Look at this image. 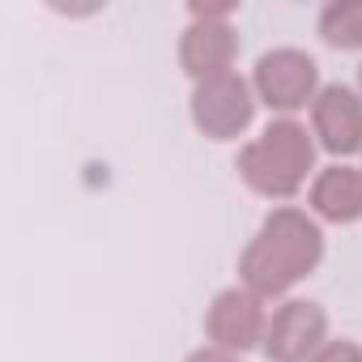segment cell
<instances>
[{
  "mask_svg": "<svg viewBox=\"0 0 362 362\" xmlns=\"http://www.w3.org/2000/svg\"><path fill=\"white\" fill-rule=\"evenodd\" d=\"M328 341V311L311 298H286L264 328V358L269 362H307Z\"/></svg>",
  "mask_w": 362,
  "mask_h": 362,
  "instance_id": "8992f818",
  "label": "cell"
},
{
  "mask_svg": "<svg viewBox=\"0 0 362 362\" xmlns=\"http://www.w3.org/2000/svg\"><path fill=\"white\" fill-rule=\"evenodd\" d=\"M315 30L332 52H362V0H332V5H324Z\"/></svg>",
  "mask_w": 362,
  "mask_h": 362,
  "instance_id": "30bf717a",
  "label": "cell"
},
{
  "mask_svg": "<svg viewBox=\"0 0 362 362\" xmlns=\"http://www.w3.org/2000/svg\"><path fill=\"white\" fill-rule=\"evenodd\" d=\"M252 90H256V103L277 111L281 119H290L294 111L311 107L315 94L324 90L320 86V64L298 52V47H273L256 60L252 69Z\"/></svg>",
  "mask_w": 362,
  "mask_h": 362,
  "instance_id": "3957f363",
  "label": "cell"
},
{
  "mask_svg": "<svg viewBox=\"0 0 362 362\" xmlns=\"http://www.w3.org/2000/svg\"><path fill=\"white\" fill-rule=\"evenodd\" d=\"M239 56V35L230 22H188L184 39H179V64L192 81H209L222 73H235Z\"/></svg>",
  "mask_w": 362,
  "mask_h": 362,
  "instance_id": "ba28073f",
  "label": "cell"
},
{
  "mask_svg": "<svg viewBox=\"0 0 362 362\" xmlns=\"http://www.w3.org/2000/svg\"><path fill=\"white\" fill-rule=\"evenodd\" d=\"M192 22H230L235 18V5H188Z\"/></svg>",
  "mask_w": 362,
  "mask_h": 362,
  "instance_id": "7c38bea8",
  "label": "cell"
},
{
  "mask_svg": "<svg viewBox=\"0 0 362 362\" xmlns=\"http://www.w3.org/2000/svg\"><path fill=\"white\" fill-rule=\"evenodd\" d=\"M315 136L298 119H273L235 158L239 179L264 201H294L315 170Z\"/></svg>",
  "mask_w": 362,
  "mask_h": 362,
  "instance_id": "7a4b0ae2",
  "label": "cell"
},
{
  "mask_svg": "<svg viewBox=\"0 0 362 362\" xmlns=\"http://www.w3.org/2000/svg\"><path fill=\"white\" fill-rule=\"evenodd\" d=\"M311 136L337 162L362 153V94L341 81L324 86L311 103Z\"/></svg>",
  "mask_w": 362,
  "mask_h": 362,
  "instance_id": "52a82bcc",
  "label": "cell"
},
{
  "mask_svg": "<svg viewBox=\"0 0 362 362\" xmlns=\"http://www.w3.org/2000/svg\"><path fill=\"white\" fill-rule=\"evenodd\" d=\"M307 362H362V345L349 341V337H341V341H324Z\"/></svg>",
  "mask_w": 362,
  "mask_h": 362,
  "instance_id": "8fae6325",
  "label": "cell"
},
{
  "mask_svg": "<svg viewBox=\"0 0 362 362\" xmlns=\"http://www.w3.org/2000/svg\"><path fill=\"white\" fill-rule=\"evenodd\" d=\"M324 260V230L298 205H277L239 256V286L256 298H286Z\"/></svg>",
  "mask_w": 362,
  "mask_h": 362,
  "instance_id": "6da1fadb",
  "label": "cell"
},
{
  "mask_svg": "<svg viewBox=\"0 0 362 362\" xmlns=\"http://www.w3.org/2000/svg\"><path fill=\"white\" fill-rule=\"evenodd\" d=\"M358 94H362V64H358Z\"/></svg>",
  "mask_w": 362,
  "mask_h": 362,
  "instance_id": "5bb4252c",
  "label": "cell"
},
{
  "mask_svg": "<svg viewBox=\"0 0 362 362\" xmlns=\"http://www.w3.org/2000/svg\"><path fill=\"white\" fill-rule=\"evenodd\" d=\"M307 205L315 222H332V226L362 222V166L349 162L324 166L307 188Z\"/></svg>",
  "mask_w": 362,
  "mask_h": 362,
  "instance_id": "9c48e42d",
  "label": "cell"
},
{
  "mask_svg": "<svg viewBox=\"0 0 362 362\" xmlns=\"http://www.w3.org/2000/svg\"><path fill=\"white\" fill-rule=\"evenodd\" d=\"M256 90L239 73H222L209 81H197L192 90V124L209 141H235L256 119Z\"/></svg>",
  "mask_w": 362,
  "mask_h": 362,
  "instance_id": "277c9868",
  "label": "cell"
},
{
  "mask_svg": "<svg viewBox=\"0 0 362 362\" xmlns=\"http://www.w3.org/2000/svg\"><path fill=\"white\" fill-rule=\"evenodd\" d=\"M264 328H269V311H264V298H256L247 286H230L222 290L209 311H205V337L209 345L218 349H230V354H247V349H260L264 345Z\"/></svg>",
  "mask_w": 362,
  "mask_h": 362,
  "instance_id": "5b68a950",
  "label": "cell"
},
{
  "mask_svg": "<svg viewBox=\"0 0 362 362\" xmlns=\"http://www.w3.org/2000/svg\"><path fill=\"white\" fill-rule=\"evenodd\" d=\"M184 362H243V358L230 354V349H218V345H201V349H192Z\"/></svg>",
  "mask_w": 362,
  "mask_h": 362,
  "instance_id": "4fadbf2b",
  "label": "cell"
}]
</instances>
